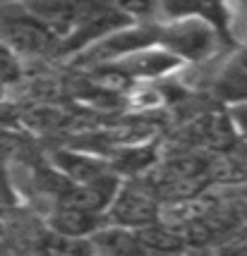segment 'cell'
Returning a JSON list of instances; mask_svg holds the SVG:
<instances>
[{
    "label": "cell",
    "mask_w": 247,
    "mask_h": 256,
    "mask_svg": "<svg viewBox=\"0 0 247 256\" xmlns=\"http://www.w3.org/2000/svg\"><path fill=\"white\" fill-rule=\"evenodd\" d=\"M154 146H132V148H125L118 154V158H113L108 160V166L111 170L118 175V172H123V175H137V172H142L144 168H149L154 163Z\"/></svg>",
    "instance_id": "9c48e42d"
},
{
    "label": "cell",
    "mask_w": 247,
    "mask_h": 256,
    "mask_svg": "<svg viewBox=\"0 0 247 256\" xmlns=\"http://www.w3.org/2000/svg\"><path fill=\"white\" fill-rule=\"evenodd\" d=\"M41 249H48L58 256H96V246L84 237H65V234L48 232Z\"/></svg>",
    "instance_id": "30bf717a"
},
{
    "label": "cell",
    "mask_w": 247,
    "mask_h": 256,
    "mask_svg": "<svg viewBox=\"0 0 247 256\" xmlns=\"http://www.w3.org/2000/svg\"><path fill=\"white\" fill-rule=\"evenodd\" d=\"M139 256H180L187 252L185 234L163 223L146 225L142 230H132Z\"/></svg>",
    "instance_id": "52a82bcc"
},
{
    "label": "cell",
    "mask_w": 247,
    "mask_h": 256,
    "mask_svg": "<svg viewBox=\"0 0 247 256\" xmlns=\"http://www.w3.org/2000/svg\"><path fill=\"white\" fill-rule=\"evenodd\" d=\"M36 256H58V254H53V252H48V249H39V252H36Z\"/></svg>",
    "instance_id": "9a60e30c"
},
{
    "label": "cell",
    "mask_w": 247,
    "mask_h": 256,
    "mask_svg": "<svg viewBox=\"0 0 247 256\" xmlns=\"http://www.w3.org/2000/svg\"><path fill=\"white\" fill-rule=\"evenodd\" d=\"M53 166L58 172L68 180L70 184H87L111 175L113 170L106 158H99L94 154H79V151H56Z\"/></svg>",
    "instance_id": "8992f818"
},
{
    "label": "cell",
    "mask_w": 247,
    "mask_h": 256,
    "mask_svg": "<svg viewBox=\"0 0 247 256\" xmlns=\"http://www.w3.org/2000/svg\"><path fill=\"white\" fill-rule=\"evenodd\" d=\"M156 36L158 29L156 26H139V24H130L123 26L118 32L108 34L106 38L96 41L94 46H89L87 50H82L79 56V65L91 67H103V65H113V62H120L123 58L132 56L137 50H144L156 46Z\"/></svg>",
    "instance_id": "277c9868"
},
{
    "label": "cell",
    "mask_w": 247,
    "mask_h": 256,
    "mask_svg": "<svg viewBox=\"0 0 247 256\" xmlns=\"http://www.w3.org/2000/svg\"><path fill=\"white\" fill-rule=\"evenodd\" d=\"M180 65H182V60H178L173 53L158 48V46H151V48H144V50H137L132 56L123 58L120 62H113L111 67H115L130 82H135V79L166 77L170 72H175Z\"/></svg>",
    "instance_id": "5b68a950"
},
{
    "label": "cell",
    "mask_w": 247,
    "mask_h": 256,
    "mask_svg": "<svg viewBox=\"0 0 247 256\" xmlns=\"http://www.w3.org/2000/svg\"><path fill=\"white\" fill-rule=\"evenodd\" d=\"M22 77V65L15 53H10L5 46L0 44V89L10 86V84H17Z\"/></svg>",
    "instance_id": "8fae6325"
},
{
    "label": "cell",
    "mask_w": 247,
    "mask_h": 256,
    "mask_svg": "<svg viewBox=\"0 0 247 256\" xmlns=\"http://www.w3.org/2000/svg\"><path fill=\"white\" fill-rule=\"evenodd\" d=\"M15 146H17V139H15L10 132L0 130V163L15 151Z\"/></svg>",
    "instance_id": "4fadbf2b"
},
{
    "label": "cell",
    "mask_w": 247,
    "mask_h": 256,
    "mask_svg": "<svg viewBox=\"0 0 247 256\" xmlns=\"http://www.w3.org/2000/svg\"><path fill=\"white\" fill-rule=\"evenodd\" d=\"M230 124H233L235 132H240L242 139H247V100L233 106V110H230Z\"/></svg>",
    "instance_id": "7c38bea8"
},
{
    "label": "cell",
    "mask_w": 247,
    "mask_h": 256,
    "mask_svg": "<svg viewBox=\"0 0 247 256\" xmlns=\"http://www.w3.org/2000/svg\"><path fill=\"white\" fill-rule=\"evenodd\" d=\"M101 228H106V218L103 216H94V213L56 206V211L51 216V232L65 234V237H84V240H91Z\"/></svg>",
    "instance_id": "ba28073f"
},
{
    "label": "cell",
    "mask_w": 247,
    "mask_h": 256,
    "mask_svg": "<svg viewBox=\"0 0 247 256\" xmlns=\"http://www.w3.org/2000/svg\"><path fill=\"white\" fill-rule=\"evenodd\" d=\"M156 46L178 60H204L216 46L211 26L202 17H178L173 24L158 29Z\"/></svg>",
    "instance_id": "3957f363"
},
{
    "label": "cell",
    "mask_w": 247,
    "mask_h": 256,
    "mask_svg": "<svg viewBox=\"0 0 247 256\" xmlns=\"http://www.w3.org/2000/svg\"><path fill=\"white\" fill-rule=\"evenodd\" d=\"M0 44L15 56L56 53L58 36L22 8V12H0Z\"/></svg>",
    "instance_id": "7a4b0ae2"
},
{
    "label": "cell",
    "mask_w": 247,
    "mask_h": 256,
    "mask_svg": "<svg viewBox=\"0 0 247 256\" xmlns=\"http://www.w3.org/2000/svg\"><path fill=\"white\" fill-rule=\"evenodd\" d=\"M103 218H106V225H111V228L142 230L146 225L158 223L161 204H158L156 194L146 184L127 182V184L118 187L108 211L103 213Z\"/></svg>",
    "instance_id": "6da1fadb"
},
{
    "label": "cell",
    "mask_w": 247,
    "mask_h": 256,
    "mask_svg": "<svg viewBox=\"0 0 247 256\" xmlns=\"http://www.w3.org/2000/svg\"><path fill=\"white\" fill-rule=\"evenodd\" d=\"M240 242H242V246L247 249V225H242V230H240Z\"/></svg>",
    "instance_id": "5bb4252c"
}]
</instances>
